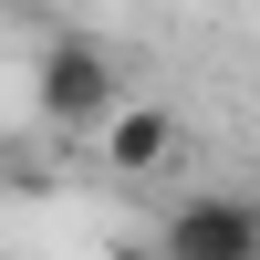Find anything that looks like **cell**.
<instances>
[{
  "instance_id": "cell-1",
  "label": "cell",
  "mask_w": 260,
  "mask_h": 260,
  "mask_svg": "<svg viewBox=\"0 0 260 260\" xmlns=\"http://www.w3.org/2000/svg\"><path fill=\"white\" fill-rule=\"evenodd\" d=\"M115 104H125V83H115V52H104L94 31H52L31 52V115L52 125V136H94Z\"/></svg>"
},
{
  "instance_id": "cell-2",
  "label": "cell",
  "mask_w": 260,
  "mask_h": 260,
  "mask_svg": "<svg viewBox=\"0 0 260 260\" xmlns=\"http://www.w3.org/2000/svg\"><path fill=\"white\" fill-rule=\"evenodd\" d=\"M167 260H260V198H229V187H198V198L167 208Z\"/></svg>"
},
{
  "instance_id": "cell-3",
  "label": "cell",
  "mask_w": 260,
  "mask_h": 260,
  "mask_svg": "<svg viewBox=\"0 0 260 260\" xmlns=\"http://www.w3.org/2000/svg\"><path fill=\"white\" fill-rule=\"evenodd\" d=\"M94 136H104V167H115V177H167L177 146H187V125L167 115V104H115Z\"/></svg>"
},
{
  "instance_id": "cell-4",
  "label": "cell",
  "mask_w": 260,
  "mask_h": 260,
  "mask_svg": "<svg viewBox=\"0 0 260 260\" xmlns=\"http://www.w3.org/2000/svg\"><path fill=\"white\" fill-rule=\"evenodd\" d=\"M104 260H167V250L156 240H125V250H104Z\"/></svg>"
},
{
  "instance_id": "cell-5",
  "label": "cell",
  "mask_w": 260,
  "mask_h": 260,
  "mask_svg": "<svg viewBox=\"0 0 260 260\" xmlns=\"http://www.w3.org/2000/svg\"><path fill=\"white\" fill-rule=\"evenodd\" d=\"M0 260H11V250H0Z\"/></svg>"
}]
</instances>
